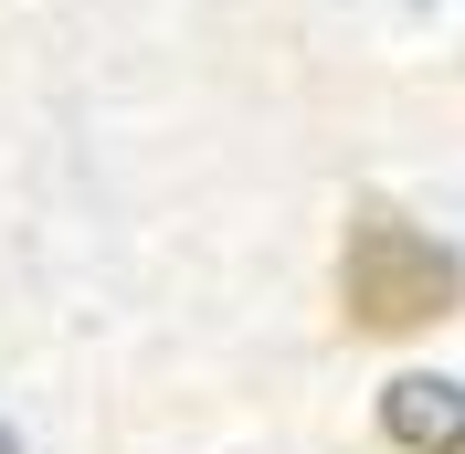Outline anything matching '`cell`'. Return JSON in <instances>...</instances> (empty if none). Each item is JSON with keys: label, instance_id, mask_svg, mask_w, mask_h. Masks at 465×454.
Listing matches in <instances>:
<instances>
[{"label": "cell", "instance_id": "6da1fadb", "mask_svg": "<svg viewBox=\"0 0 465 454\" xmlns=\"http://www.w3.org/2000/svg\"><path fill=\"white\" fill-rule=\"evenodd\" d=\"M339 307L349 328H371V339H412V328H434V317L465 307V264L444 254L434 232H412L402 212H349V243H339Z\"/></svg>", "mask_w": 465, "mask_h": 454}, {"label": "cell", "instance_id": "7a4b0ae2", "mask_svg": "<svg viewBox=\"0 0 465 454\" xmlns=\"http://www.w3.org/2000/svg\"><path fill=\"white\" fill-rule=\"evenodd\" d=\"M381 433L402 454H465V391L455 380H391L381 391Z\"/></svg>", "mask_w": 465, "mask_h": 454}, {"label": "cell", "instance_id": "3957f363", "mask_svg": "<svg viewBox=\"0 0 465 454\" xmlns=\"http://www.w3.org/2000/svg\"><path fill=\"white\" fill-rule=\"evenodd\" d=\"M0 454H11V433H0Z\"/></svg>", "mask_w": 465, "mask_h": 454}]
</instances>
